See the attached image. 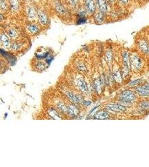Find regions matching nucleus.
<instances>
[{"mask_svg": "<svg viewBox=\"0 0 149 167\" xmlns=\"http://www.w3.org/2000/svg\"><path fill=\"white\" fill-rule=\"evenodd\" d=\"M142 61L141 59L136 55H133L130 57V67L136 73L142 72Z\"/></svg>", "mask_w": 149, "mask_h": 167, "instance_id": "1", "label": "nucleus"}, {"mask_svg": "<svg viewBox=\"0 0 149 167\" xmlns=\"http://www.w3.org/2000/svg\"><path fill=\"white\" fill-rule=\"evenodd\" d=\"M136 99V94L130 90L122 91L119 96V100L121 102L130 103L134 101Z\"/></svg>", "mask_w": 149, "mask_h": 167, "instance_id": "2", "label": "nucleus"}, {"mask_svg": "<svg viewBox=\"0 0 149 167\" xmlns=\"http://www.w3.org/2000/svg\"><path fill=\"white\" fill-rule=\"evenodd\" d=\"M135 92L141 96L149 97V84L146 83L140 84L135 88Z\"/></svg>", "mask_w": 149, "mask_h": 167, "instance_id": "3", "label": "nucleus"}, {"mask_svg": "<svg viewBox=\"0 0 149 167\" xmlns=\"http://www.w3.org/2000/svg\"><path fill=\"white\" fill-rule=\"evenodd\" d=\"M106 109L117 113H122L126 110V108L124 106L117 104H110L106 105Z\"/></svg>", "mask_w": 149, "mask_h": 167, "instance_id": "4", "label": "nucleus"}, {"mask_svg": "<svg viewBox=\"0 0 149 167\" xmlns=\"http://www.w3.org/2000/svg\"><path fill=\"white\" fill-rule=\"evenodd\" d=\"M67 113L72 118L78 116L79 113V110L77 106L73 104L70 105L67 107Z\"/></svg>", "mask_w": 149, "mask_h": 167, "instance_id": "5", "label": "nucleus"}, {"mask_svg": "<svg viewBox=\"0 0 149 167\" xmlns=\"http://www.w3.org/2000/svg\"><path fill=\"white\" fill-rule=\"evenodd\" d=\"M138 110L141 111L147 112L149 111V100L148 99H142L138 102Z\"/></svg>", "mask_w": 149, "mask_h": 167, "instance_id": "6", "label": "nucleus"}, {"mask_svg": "<svg viewBox=\"0 0 149 167\" xmlns=\"http://www.w3.org/2000/svg\"><path fill=\"white\" fill-rule=\"evenodd\" d=\"M85 6L87 11L88 14H92L94 12L96 9L95 4L93 0H86Z\"/></svg>", "mask_w": 149, "mask_h": 167, "instance_id": "7", "label": "nucleus"}, {"mask_svg": "<svg viewBox=\"0 0 149 167\" xmlns=\"http://www.w3.org/2000/svg\"><path fill=\"white\" fill-rule=\"evenodd\" d=\"M48 115L53 119H60V116L59 115V114L57 110H55L54 107H50L48 109Z\"/></svg>", "mask_w": 149, "mask_h": 167, "instance_id": "8", "label": "nucleus"}, {"mask_svg": "<svg viewBox=\"0 0 149 167\" xmlns=\"http://www.w3.org/2000/svg\"><path fill=\"white\" fill-rule=\"evenodd\" d=\"M77 83L79 87H80V89H81V90L82 91H83L84 92H87L88 91V88L87 85L86 84L85 82L84 81V80L83 79H79L78 80H77Z\"/></svg>", "mask_w": 149, "mask_h": 167, "instance_id": "9", "label": "nucleus"}, {"mask_svg": "<svg viewBox=\"0 0 149 167\" xmlns=\"http://www.w3.org/2000/svg\"><path fill=\"white\" fill-rule=\"evenodd\" d=\"M37 14H38V16H39V19L40 22L43 25L46 24L48 22V18L45 14L41 11H38Z\"/></svg>", "mask_w": 149, "mask_h": 167, "instance_id": "10", "label": "nucleus"}, {"mask_svg": "<svg viewBox=\"0 0 149 167\" xmlns=\"http://www.w3.org/2000/svg\"><path fill=\"white\" fill-rule=\"evenodd\" d=\"M110 114L105 111H100L96 115V118L97 119H106L110 118Z\"/></svg>", "mask_w": 149, "mask_h": 167, "instance_id": "11", "label": "nucleus"}, {"mask_svg": "<svg viewBox=\"0 0 149 167\" xmlns=\"http://www.w3.org/2000/svg\"><path fill=\"white\" fill-rule=\"evenodd\" d=\"M139 48L140 50L144 54H147L149 52V47L145 42L142 41L139 44Z\"/></svg>", "mask_w": 149, "mask_h": 167, "instance_id": "12", "label": "nucleus"}, {"mask_svg": "<svg viewBox=\"0 0 149 167\" xmlns=\"http://www.w3.org/2000/svg\"><path fill=\"white\" fill-rule=\"evenodd\" d=\"M98 4L102 12H105L107 10V5L105 0H98Z\"/></svg>", "mask_w": 149, "mask_h": 167, "instance_id": "13", "label": "nucleus"}, {"mask_svg": "<svg viewBox=\"0 0 149 167\" xmlns=\"http://www.w3.org/2000/svg\"><path fill=\"white\" fill-rule=\"evenodd\" d=\"M0 39H1V42L2 43L5 47H9V39H8V37H7V36H6V35L5 34L1 35Z\"/></svg>", "mask_w": 149, "mask_h": 167, "instance_id": "14", "label": "nucleus"}, {"mask_svg": "<svg viewBox=\"0 0 149 167\" xmlns=\"http://www.w3.org/2000/svg\"><path fill=\"white\" fill-rule=\"evenodd\" d=\"M57 107L59 109V110H60L61 111L63 112V113H65V112H67V107L68 106L65 105L63 102H58L57 104Z\"/></svg>", "mask_w": 149, "mask_h": 167, "instance_id": "15", "label": "nucleus"}, {"mask_svg": "<svg viewBox=\"0 0 149 167\" xmlns=\"http://www.w3.org/2000/svg\"><path fill=\"white\" fill-rule=\"evenodd\" d=\"M27 15L30 19H34L36 16V12L32 7H29L27 10Z\"/></svg>", "mask_w": 149, "mask_h": 167, "instance_id": "16", "label": "nucleus"}, {"mask_svg": "<svg viewBox=\"0 0 149 167\" xmlns=\"http://www.w3.org/2000/svg\"><path fill=\"white\" fill-rule=\"evenodd\" d=\"M27 29L29 30V31L31 33H35L37 32L38 30V28L37 26L34 25L33 24H30L29 25H28Z\"/></svg>", "mask_w": 149, "mask_h": 167, "instance_id": "17", "label": "nucleus"}, {"mask_svg": "<svg viewBox=\"0 0 149 167\" xmlns=\"http://www.w3.org/2000/svg\"><path fill=\"white\" fill-rule=\"evenodd\" d=\"M96 19L98 22H102L103 21V12H100L99 13H97V14L96 16Z\"/></svg>", "mask_w": 149, "mask_h": 167, "instance_id": "18", "label": "nucleus"}, {"mask_svg": "<svg viewBox=\"0 0 149 167\" xmlns=\"http://www.w3.org/2000/svg\"><path fill=\"white\" fill-rule=\"evenodd\" d=\"M113 76L116 79V80L117 81H121V74L119 71H115Z\"/></svg>", "mask_w": 149, "mask_h": 167, "instance_id": "19", "label": "nucleus"}, {"mask_svg": "<svg viewBox=\"0 0 149 167\" xmlns=\"http://www.w3.org/2000/svg\"><path fill=\"white\" fill-rule=\"evenodd\" d=\"M56 9H57L58 12H59V14H63L65 12V10H64V8L60 4H57V5H56Z\"/></svg>", "mask_w": 149, "mask_h": 167, "instance_id": "20", "label": "nucleus"}, {"mask_svg": "<svg viewBox=\"0 0 149 167\" xmlns=\"http://www.w3.org/2000/svg\"><path fill=\"white\" fill-rule=\"evenodd\" d=\"M101 83L100 80H96L94 82V86H95L96 90L98 91L101 90Z\"/></svg>", "mask_w": 149, "mask_h": 167, "instance_id": "21", "label": "nucleus"}, {"mask_svg": "<svg viewBox=\"0 0 149 167\" xmlns=\"http://www.w3.org/2000/svg\"><path fill=\"white\" fill-rule=\"evenodd\" d=\"M11 5L12 6V9H16L18 6L17 0H10Z\"/></svg>", "mask_w": 149, "mask_h": 167, "instance_id": "22", "label": "nucleus"}, {"mask_svg": "<svg viewBox=\"0 0 149 167\" xmlns=\"http://www.w3.org/2000/svg\"><path fill=\"white\" fill-rule=\"evenodd\" d=\"M140 82H141V79H140V80H136L135 81H133L130 82V83L129 84V86H137L140 85Z\"/></svg>", "mask_w": 149, "mask_h": 167, "instance_id": "23", "label": "nucleus"}, {"mask_svg": "<svg viewBox=\"0 0 149 167\" xmlns=\"http://www.w3.org/2000/svg\"><path fill=\"white\" fill-rule=\"evenodd\" d=\"M45 64L43 62H37V64H36V67L37 69H40V70L44 69L45 68Z\"/></svg>", "mask_w": 149, "mask_h": 167, "instance_id": "24", "label": "nucleus"}, {"mask_svg": "<svg viewBox=\"0 0 149 167\" xmlns=\"http://www.w3.org/2000/svg\"><path fill=\"white\" fill-rule=\"evenodd\" d=\"M8 34H9V35L11 37H14L15 36H16V31L14 30V29H11L9 31V32H8Z\"/></svg>", "mask_w": 149, "mask_h": 167, "instance_id": "25", "label": "nucleus"}, {"mask_svg": "<svg viewBox=\"0 0 149 167\" xmlns=\"http://www.w3.org/2000/svg\"><path fill=\"white\" fill-rule=\"evenodd\" d=\"M86 22V20L85 19H84V17H80L79 18V19L77 21V24H84Z\"/></svg>", "mask_w": 149, "mask_h": 167, "instance_id": "26", "label": "nucleus"}, {"mask_svg": "<svg viewBox=\"0 0 149 167\" xmlns=\"http://www.w3.org/2000/svg\"><path fill=\"white\" fill-rule=\"evenodd\" d=\"M6 4L5 3L4 1H3V0L1 1V9H6Z\"/></svg>", "mask_w": 149, "mask_h": 167, "instance_id": "27", "label": "nucleus"}, {"mask_svg": "<svg viewBox=\"0 0 149 167\" xmlns=\"http://www.w3.org/2000/svg\"><path fill=\"white\" fill-rule=\"evenodd\" d=\"M107 57L109 60H111L112 55H111V53L110 51H108V52H107Z\"/></svg>", "mask_w": 149, "mask_h": 167, "instance_id": "28", "label": "nucleus"}, {"mask_svg": "<svg viewBox=\"0 0 149 167\" xmlns=\"http://www.w3.org/2000/svg\"><path fill=\"white\" fill-rule=\"evenodd\" d=\"M77 1L78 0H70L71 4H72L73 5H74V6L76 5V4H77Z\"/></svg>", "mask_w": 149, "mask_h": 167, "instance_id": "29", "label": "nucleus"}, {"mask_svg": "<svg viewBox=\"0 0 149 167\" xmlns=\"http://www.w3.org/2000/svg\"><path fill=\"white\" fill-rule=\"evenodd\" d=\"M122 2H123V4H127L128 2V0H120Z\"/></svg>", "mask_w": 149, "mask_h": 167, "instance_id": "30", "label": "nucleus"}, {"mask_svg": "<svg viewBox=\"0 0 149 167\" xmlns=\"http://www.w3.org/2000/svg\"><path fill=\"white\" fill-rule=\"evenodd\" d=\"M147 83H148V84H149V79H148V80H147Z\"/></svg>", "mask_w": 149, "mask_h": 167, "instance_id": "31", "label": "nucleus"}, {"mask_svg": "<svg viewBox=\"0 0 149 167\" xmlns=\"http://www.w3.org/2000/svg\"><path fill=\"white\" fill-rule=\"evenodd\" d=\"M110 1H114V0H110Z\"/></svg>", "mask_w": 149, "mask_h": 167, "instance_id": "32", "label": "nucleus"}]
</instances>
